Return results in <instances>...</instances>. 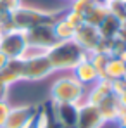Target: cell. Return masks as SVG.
I'll list each match as a JSON object with an SVG mask.
<instances>
[{"instance_id":"6da1fadb","label":"cell","mask_w":126,"mask_h":128,"mask_svg":"<svg viewBox=\"0 0 126 128\" xmlns=\"http://www.w3.org/2000/svg\"><path fill=\"white\" fill-rule=\"evenodd\" d=\"M88 54L85 52L83 48L76 43V40H62L57 42L54 47H50L47 50V57L55 71L61 73H71L76 64L81 62Z\"/></svg>"},{"instance_id":"7a4b0ae2","label":"cell","mask_w":126,"mask_h":128,"mask_svg":"<svg viewBox=\"0 0 126 128\" xmlns=\"http://www.w3.org/2000/svg\"><path fill=\"white\" fill-rule=\"evenodd\" d=\"M86 86L81 85L71 73L61 74L50 88V100L54 104H74L80 106L85 102Z\"/></svg>"},{"instance_id":"3957f363","label":"cell","mask_w":126,"mask_h":128,"mask_svg":"<svg viewBox=\"0 0 126 128\" xmlns=\"http://www.w3.org/2000/svg\"><path fill=\"white\" fill-rule=\"evenodd\" d=\"M57 10H43V9H35V7H24L21 5L10 14V28L28 31L35 26L40 24H54L61 18Z\"/></svg>"},{"instance_id":"277c9868","label":"cell","mask_w":126,"mask_h":128,"mask_svg":"<svg viewBox=\"0 0 126 128\" xmlns=\"http://www.w3.org/2000/svg\"><path fill=\"white\" fill-rule=\"evenodd\" d=\"M54 73V68L47 57V52L29 48L22 57V82H40Z\"/></svg>"},{"instance_id":"5b68a950","label":"cell","mask_w":126,"mask_h":128,"mask_svg":"<svg viewBox=\"0 0 126 128\" xmlns=\"http://www.w3.org/2000/svg\"><path fill=\"white\" fill-rule=\"evenodd\" d=\"M28 50L26 33L21 30H5L0 31V52L7 56V59H22Z\"/></svg>"},{"instance_id":"8992f818","label":"cell","mask_w":126,"mask_h":128,"mask_svg":"<svg viewBox=\"0 0 126 128\" xmlns=\"http://www.w3.org/2000/svg\"><path fill=\"white\" fill-rule=\"evenodd\" d=\"M24 33H26V40H28L29 48L47 52L50 47H54L57 43L55 33H54V24H40V26H35Z\"/></svg>"},{"instance_id":"52a82bcc","label":"cell","mask_w":126,"mask_h":128,"mask_svg":"<svg viewBox=\"0 0 126 128\" xmlns=\"http://www.w3.org/2000/svg\"><path fill=\"white\" fill-rule=\"evenodd\" d=\"M40 107L33 106V104H26V106H10L9 116L5 120L3 128H26L38 114Z\"/></svg>"},{"instance_id":"ba28073f","label":"cell","mask_w":126,"mask_h":128,"mask_svg":"<svg viewBox=\"0 0 126 128\" xmlns=\"http://www.w3.org/2000/svg\"><path fill=\"white\" fill-rule=\"evenodd\" d=\"M74 40L86 54H93V52H97V48L100 47L104 38L100 36V31H99L97 26H92V24L85 22L76 30Z\"/></svg>"},{"instance_id":"9c48e42d","label":"cell","mask_w":126,"mask_h":128,"mask_svg":"<svg viewBox=\"0 0 126 128\" xmlns=\"http://www.w3.org/2000/svg\"><path fill=\"white\" fill-rule=\"evenodd\" d=\"M52 104L50 118L62 128H78V106L74 104Z\"/></svg>"},{"instance_id":"30bf717a","label":"cell","mask_w":126,"mask_h":128,"mask_svg":"<svg viewBox=\"0 0 126 128\" xmlns=\"http://www.w3.org/2000/svg\"><path fill=\"white\" fill-rule=\"evenodd\" d=\"M104 125L105 121L102 120L97 106L86 100L78 106V128H102Z\"/></svg>"},{"instance_id":"8fae6325","label":"cell","mask_w":126,"mask_h":128,"mask_svg":"<svg viewBox=\"0 0 126 128\" xmlns=\"http://www.w3.org/2000/svg\"><path fill=\"white\" fill-rule=\"evenodd\" d=\"M71 74L85 86H92L93 83H97L99 80H100V76H99V73H97V69H95V66L92 64L90 61V57L86 56L81 62L76 64V68L71 71Z\"/></svg>"},{"instance_id":"7c38bea8","label":"cell","mask_w":126,"mask_h":128,"mask_svg":"<svg viewBox=\"0 0 126 128\" xmlns=\"http://www.w3.org/2000/svg\"><path fill=\"white\" fill-rule=\"evenodd\" d=\"M17 82H22V59H9L0 69V85L9 88Z\"/></svg>"},{"instance_id":"4fadbf2b","label":"cell","mask_w":126,"mask_h":128,"mask_svg":"<svg viewBox=\"0 0 126 128\" xmlns=\"http://www.w3.org/2000/svg\"><path fill=\"white\" fill-rule=\"evenodd\" d=\"M97 107H99L100 116H102V120H104L105 123H114V121L118 120L121 109H123L121 102H119V97H118L114 92L109 94V95H107V97H105Z\"/></svg>"},{"instance_id":"5bb4252c","label":"cell","mask_w":126,"mask_h":128,"mask_svg":"<svg viewBox=\"0 0 126 128\" xmlns=\"http://www.w3.org/2000/svg\"><path fill=\"white\" fill-rule=\"evenodd\" d=\"M123 28V21L118 19L114 14H107L105 19L99 24V31H100V36L104 40H116L119 36V31Z\"/></svg>"},{"instance_id":"9a60e30c","label":"cell","mask_w":126,"mask_h":128,"mask_svg":"<svg viewBox=\"0 0 126 128\" xmlns=\"http://www.w3.org/2000/svg\"><path fill=\"white\" fill-rule=\"evenodd\" d=\"M126 73V64L118 57V56H111L107 66L104 69V78L111 80V82H116V80H123Z\"/></svg>"},{"instance_id":"2e32d148","label":"cell","mask_w":126,"mask_h":128,"mask_svg":"<svg viewBox=\"0 0 126 128\" xmlns=\"http://www.w3.org/2000/svg\"><path fill=\"white\" fill-rule=\"evenodd\" d=\"M66 12V10H64ZM54 33H55V38L57 42H62V40H74V35H76V28L71 24L69 21L64 19V14L54 22Z\"/></svg>"},{"instance_id":"e0dca14e","label":"cell","mask_w":126,"mask_h":128,"mask_svg":"<svg viewBox=\"0 0 126 128\" xmlns=\"http://www.w3.org/2000/svg\"><path fill=\"white\" fill-rule=\"evenodd\" d=\"M97 4H100L99 0H73V4H71V9L69 10H73V12H76V14H80L83 19L88 18V14L95 9V5Z\"/></svg>"},{"instance_id":"ac0fdd59","label":"cell","mask_w":126,"mask_h":128,"mask_svg":"<svg viewBox=\"0 0 126 128\" xmlns=\"http://www.w3.org/2000/svg\"><path fill=\"white\" fill-rule=\"evenodd\" d=\"M109 14V9H107V4L105 2H100V4H97L95 5V9L88 14V18L85 19V22H88V24H92V26H97L99 28V24L105 19V16Z\"/></svg>"},{"instance_id":"d6986e66","label":"cell","mask_w":126,"mask_h":128,"mask_svg":"<svg viewBox=\"0 0 126 128\" xmlns=\"http://www.w3.org/2000/svg\"><path fill=\"white\" fill-rule=\"evenodd\" d=\"M0 7H2L5 12L12 14L16 9L21 7V0H0Z\"/></svg>"},{"instance_id":"ffe728a7","label":"cell","mask_w":126,"mask_h":128,"mask_svg":"<svg viewBox=\"0 0 126 128\" xmlns=\"http://www.w3.org/2000/svg\"><path fill=\"white\" fill-rule=\"evenodd\" d=\"M9 111H10V104L7 100H0V128H3V125H5Z\"/></svg>"},{"instance_id":"44dd1931","label":"cell","mask_w":126,"mask_h":128,"mask_svg":"<svg viewBox=\"0 0 126 128\" xmlns=\"http://www.w3.org/2000/svg\"><path fill=\"white\" fill-rule=\"evenodd\" d=\"M116 121L119 123V126H126V107L121 109V112H119V116H118Z\"/></svg>"},{"instance_id":"7402d4cb","label":"cell","mask_w":126,"mask_h":128,"mask_svg":"<svg viewBox=\"0 0 126 128\" xmlns=\"http://www.w3.org/2000/svg\"><path fill=\"white\" fill-rule=\"evenodd\" d=\"M26 128H40V111H38V114H36V118L28 125Z\"/></svg>"},{"instance_id":"603a6c76","label":"cell","mask_w":126,"mask_h":128,"mask_svg":"<svg viewBox=\"0 0 126 128\" xmlns=\"http://www.w3.org/2000/svg\"><path fill=\"white\" fill-rule=\"evenodd\" d=\"M7 94H9V88L0 85V100H7Z\"/></svg>"},{"instance_id":"cb8c5ba5","label":"cell","mask_w":126,"mask_h":128,"mask_svg":"<svg viewBox=\"0 0 126 128\" xmlns=\"http://www.w3.org/2000/svg\"><path fill=\"white\" fill-rule=\"evenodd\" d=\"M118 97H119V102H121V106L126 107V88L121 92V94H118Z\"/></svg>"},{"instance_id":"d4e9b609","label":"cell","mask_w":126,"mask_h":128,"mask_svg":"<svg viewBox=\"0 0 126 128\" xmlns=\"http://www.w3.org/2000/svg\"><path fill=\"white\" fill-rule=\"evenodd\" d=\"M7 62H9V59H7V56L0 52V69H2V68H3V66H5Z\"/></svg>"},{"instance_id":"484cf974","label":"cell","mask_w":126,"mask_h":128,"mask_svg":"<svg viewBox=\"0 0 126 128\" xmlns=\"http://www.w3.org/2000/svg\"><path fill=\"white\" fill-rule=\"evenodd\" d=\"M118 57H119V59H121V61H123V62L126 64V45L123 47V50H121V52L118 54Z\"/></svg>"},{"instance_id":"4316f807","label":"cell","mask_w":126,"mask_h":128,"mask_svg":"<svg viewBox=\"0 0 126 128\" xmlns=\"http://www.w3.org/2000/svg\"><path fill=\"white\" fill-rule=\"evenodd\" d=\"M107 2H126V0H105V4Z\"/></svg>"},{"instance_id":"83f0119b","label":"cell","mask_w":126,"mask_h":128,"mask_svg":"<svg viewBox=\"0 0 126 128\" xmlns=\"http://www.w3.org/2000/svg\"><path fill=\"white\" fill-rule=\"evenodd\" d=\"M123 82H125V83H126V73H125V76H123Z\"/></svg>"},{"instance_id":"f1b7e54d","label":"cell","mask_w":126,"mask_h":128,"mask_svg":"<svg viewBox=\"0 0 126 128\" xmlns=\"http://www.w3.org/2000/svg\"><path fill=\"white\" fill-rule=\"evenodd\" d=\"M119 128H126V126H119Z\"/></svg>"},{"instance_id":"f546056e","label":"cell","mask_w":126,"mask_h":128,"mask_svg":"<svg viewBox=\"0 0 126 128\" xmlns=\"http://www.w3.org/2000/svg\"><path fill=\"white\" fill-rule=\"evenodd\" d=\"M71 2H73V0H71Z\"/></svg>"}]
</instances>
